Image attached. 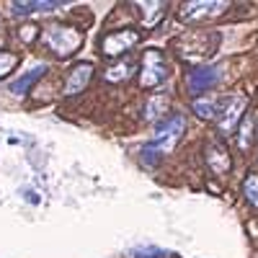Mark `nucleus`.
Instances as JSON below:
<instances>
[{
	"instance_id": "f257e3e1",
	"label": "nucleus",
	"mask_w": 258,
	"mask_h": 258,
	"mask_svg": "<svg viewBox=\"0 0 258 258\" xmlns=\"http://www.w3.org/2000/svg\"><path fill=\"white\" fill-rule=\"evenodd\" d=\"M183 129H186V121H183L181 114H168L163 121L155 124V135H153V142H150V147H153L158 155L170 153V150L178 145Z\"/></svg>"
},
{
	"instance_id": "f03ea898",
	"label": "nucleus",
	"mask_w": 258,
	"mask_h": 258,
	"mask_svg": "<svg viewBox=\"0 0 258 258\" xmlns=\"http://www.w3.org/2000/svg\"><path fill=\"white\" fill-rule=\"evenodd\" d=\"M168 78V64L163 52L158 49H147L142 54V64H140V85L142 88H158Z\"/></svg>"
},
{
	"instance_id": "7ed1b4c3",
	"label": "nucleus",
	"mask_w": 258,
	"mask_h": 258,
	"mask_svg": "<svg viewBox=\"0 0 258 258\" xmlns=\"http://www.w3.org/2000/svg\"><path fill=\"white\" fill-rule=\"evenodd\" d=\"M44 41L57 57H70L80 47V31H75L70 26H52V29H47Z\"/></svg>"
},
{
	"instance_id": "20e7f679",
	"label": "nucleus",
	"mask_w": 258,
	"mask_h": 258,
	"mask_svg": "<svg viewBox=\"0 0 258 258\" xmlns=\"http://www.w3.org/2000/svg\"><path fill=\"white\" fill-rule=\"evenodd\" d=\"M245 111V98L243 96H227L217 103V124L222 132H232L235 126H240V116Z\"/></svg>"
},
{
	"instance_id": "39448f33",
	"label": "nucleus",
	"mask_w": 258,
	"mask_h": 258,
	"mask_svg": "<svg viewBox=\"0 0 258 258\" xmlns=\"http://www.w3.org/2000/svg\"><path fill=\"white\" fill-rule=\"evenodd\" d=\"M227 8V3H214V0H194V3L181 6V21L186 24H199V21H207L212 16H220Z\"/></svg>"
},
{
	"instance_id": "423d86ee",
	"label": "nucleus",
	"mask_w": 258,
	"mask_h": 258,
	"mask_svg": "<svg viewBox=\"0 0 258 258\" xmlns=\"http://www.w3.org/2000/svg\"><path fill=\"white\" fill-rule=\"evenodd\" d=\"M140 41V34L135 29H121V31H114L103 39V44H101V52L106 57H116V54H124L129 52L135 44Z\"/></svg>"
},
{
	"instance_id": "0eeeda50",
	"label": "nucleus",
	"mask_w": 258,
	"mask_h": 258,
	"mask_svg": "<svg viewBox=\"0 0 258 258\" xmlns=\"http://www.w3.org/2000/svg\"><path fill=\"white\" fill-rule=\"evenodd\" d=\"M217 80H220V70H217V68H212V64H199V68H194V70L188 73L186 85H188L191 93H204V91H209Z\"/></svg>"
},
{
	"instance_id": "6e6552de",
	"label": "nucleus",
	"mask_w": 258,
	"mask_h": 258,
	"mask_svg": "<svg viewBox=\"0 0 258 258\" xmlns=\"http://www.w3.org/2000/svg\"><path fill=\"white\" fill-rule=\"evenodd\" d=\"M93 78V62H80L70 70L68 80H64V96H75L80 91H85V85Z\"/></svg>"
},
{
	"instance_id": "1a4fd4ad",
	"label": "nucleus",
	"mask_w": 258,
	"mask_h": 258,
	"mask_svg": "<svg viewBox=\"0 0 258 258\" xmlns=\"http://www.w3.org/2000/svg\"><path fill=\"white\" fill-rule=\"evenodd\" d=\"M41 75H47V64H39V68H34V70L24 73L18 80H13V83H11V93H16V96L29 93V91H31V85H34Z\"/></svg>"
},
{
	"instance_id": "9d476101",
	"label": "nucleus",
	"mask_w": 258,
	"mask_h": 258,
	"mask_svg": "<svg viewBox=\"0 0 258 258\" xmlns=\"http://www.w3.org/2000/svg\"><path fill=\"white\" fill-rule=\"evenodd\" d=\"M132 75H135V64L129 59H121V62H114L111 68L103 73V80L106 83H126Z\"/></svg>"
},
{
	"instance_id": "9b49d317",
	"label": "nucleus",
	"mask_w": 258,
	"mask_h": 258,
	"mask_svg": "<svg viewBox=\"0 0 258 258\" xmlns=\"http://www.w3.org/2000/svg\"><path fill=\"white\" fill-rule=\"evenodd\" d=\"M62 3H52V0H47V3H39V0H29V3H13L11 11L24 16V13H49V11H57Z\"/></svg>"
},
{
	"instance_id": "f8f14e48",
	"label": "nucleus",
	"mask_w": 258,
	"mask_h": 258,
	"mask_svg": "<svg viewBox=\"0 0 258 258\" xmlns=\"http://www.w3.org/2000/svg\"><path fill=\"white\" fill-rule=\"evenodd\" d=\"M163 114H168V98L165 96H155V98H150L147 103H145V119L147 121H163L165 116Z\"/></svg>"
},
{
	"instance_id": "ddd939ff",
	"label": "nucleus",
	"mask_w": 258,
	"mask_h": 258,
	"mask_svg": "<svg viewBox=\"0 0 258 258\" xmlns=\"http://www.w3.org/2000/svg\"><path fill=\"white\" fill-rule=\"evenodd\" d=\"M191 109H194V114H197L199 119H214L217 116V101H212V98H197L191 103Z\"/></svg>"
},
{
	"instance_id": "4468645a",
	"label": "nucleus",
	"mask_w": 258,
	"mask_h": 258,
	"mask_svg": "<svg viewBox=\"0 0 258 258\" xmlns=\"http://www.w3.org/2000/svg\"><path fill=\"white\" fill-rule=\"evenodd\" d=\"M253 129H255V124H253V114H248V116L240 121V137H238V145H240L243 150L250 147V135H253Z\"/></svg>"
},
{
	"instance_id": "2eb2a0df",
	"label": "nucleus",
	"mask_w": 258,
	"mask_h": 258,
	"mask_svg": "<svg viewBox=\"0 0 258 258\" xmlns=\"http://www.w3.org/2000/svg\"><path fill=\"white\" fill-rule=\"evenodd\" d=\"M16 64H18V57L11 54V52H0V80L8 78L13 70H16Z\"/></svg>"
},
{
	"instance_id": "dca6fc26",
	"label": "nucleus",
	"mask_w": 258,
	"mask_h": 258,
	"mask_svg": "<svg viewBox=\"0 0 258 258\" xmlns=\"http://www.w3.org/2000/svg\"><path fill=\"white\" fill-rule=\"evenodd\" d=\"M129 258H168V253L163 248H153V245H145V248H135L129 253Z\"/></svg>"
},
{
	"instance_id": "f3484780",
	"label": "nucleus",
	"mask_w": 258,
	"mask_h": 258,
	"mask_svg": "<svg viewBox=\"0 0 258 258\" xmlns=\"http://www.w3.org/2000/svg\"><path fill=\"white\" fill-rule=\"evenodd\" d=\"M243 194H245V199H248L253 207H258V178H255V176H250V178L245 181Z\"/></svg>"
},
{
	"instance_id": "a211bd4d",
	"label": "nucleus",
	"mask_w": 258,
	"mask_h": 258,
	"mask_svg": "<svg viewBox=\"0 0 258 258\" xmlns=\"http://www.w3.org/2000/svg\"><path fill=\"white\" fill-rule=\"evenodd\" d=\"M34 34H36L34 26H29V24H26V26H21V36H24V39H29V36L34 39Z\"/></svg>"
},
{
	"instance_id": "6ab92c4d",
	"label": "nucleus",
	"mask_w": 258,
	"mask_h": 258,
	"mask_svg": "<svg viewBox=\"0 0 258 258\" xmlns=\"http://www.w3.org/2000/svg\"><path fill=\"white\" fill-rule=\"evenodd\" d=\"M24 197H26V199H29L31 204H39V194H31V191H26Z\"/></svg>"
}]
</instances>
